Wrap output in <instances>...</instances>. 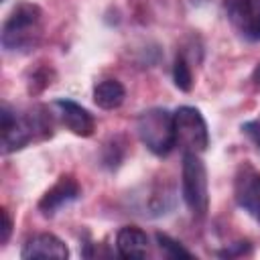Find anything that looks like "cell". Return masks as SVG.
I'll use <instances>...</instances> for the list:
<instances>
[{"label": "cell", "mask_w": 260, "mask_h": 260, "mask_svg": "<svg viewBox=\"0 0 260 260\" xmlns=\"http://www.w3.org/2000/svg\"><path fill=\"white\" fill-rule=\"evenodd\" d=\"M0 217H2V225H0V244H6L10 240V234H12V219H10V213L6 207L0 209Z\"/></svg>", "instance_id": "17"}, {"label": "cell", "mask_w": 260, "mask_h": 260, "mask_svg": "<svg viewBox=\"0 0 260 260\" xmlns=\"http://www.w3.org/2000/svg\"><path fill=\"white\" fill-rule=\"evenodd\" d=\"M126 89L118 79H104L93 87V102L102 110H116L124 104Z\"/></svg>", "instance_id": "12"}, {"label": "cell", "mask_w": 260, "mask_h": 260, "mask_svg": "<svg viewBox=\"0 0 260 260\" xmlns=\"http://www.w3.org/2000/svg\"><path fill=\"white\" fill-rule=\"evenodd\" d=\"M181 195L195 217H203L209 209L207 169L197 152H183L181 167Z\"/></svg>", "instance_id": "4"}, {"label": "cell", "mask_w": 260, "mask_h": 260, "mask_svg": "<svg viewBox=\"0 0 260 260\" xmlns=\"http://www.w3.org/2000/svg\"><path fill=\"white\" fill-rule=\"evenodd\" d=\"M136 132L140 142L156 156H167L177 146L175 116L167 108L144 110L136 120Z\"/></svg>", "instance_id": "3"}, {"label": "cell", "mask_w": 260, "mask_h": 260, "mask_svg": "<svg viewBox=\"0 0 260 260\" xmlns=\"http://www.w3.org/2000/svg\"><path fill=\"white\" fill-rule=\"evenodd\" d=\"M252 81H254L256 85H260V61H258V65H256L254 71H252Z\"/></svg>", "instance_id": "19"}, {"label": "cell", "mask_w": 260, "mask_h": 260, "mask_svg": "<svg viewBox=\"0 0 260 260\" xmlns=\"http://www.w3.org/2000/svg\"><path fill=\"white\" fill-rule=\"evenodd\" d=\"M252 252V248H250V244L248 242H236V244H232L230 248H225V250H219L217 254L219 256H242V254H250Z\"/></svg>", "instance_id": "18"}, {"label": "cell", "mask_w": 260, "mask_h": 260, "mask_svg": "<svg viewBox=\"0 0 260 260\" xmlns=\"http://www.w3.org/2000/svg\"><path fill=\"white\" fill-rule=\"evenodd\" d=\"M242 132L250 138V142L260 152V120H248V122H244L242 124Z\"/></svg>", "instance_id": "15"}, {"label": "cell", "mask_w": 260, "mask_h": 260, "mask_svg": "<svg viewBox=\"0 0 260 260\" xmlns=\"http://www.w3.org/2000/svg\"><path fill=\"white\" fill-rule=\"evenodd\" d=\"M156 244H158V248L165 252V256H169V258H193V252H189L181 242H177V240H173L171 236H167V234H156Z\"/></svg>", "instance_id": "14"}, {"label": "cell", "mask_w": 260, "mask_h": 260, "mask_svg": "<svg viewBox=\"0 0 260 260\" xmlns=\"http://www.w3.org/2000/svg\"><path fill=\"white\" fill-rule=\"evenodd\" d=\"M173 81H175L177 89H181V91H191V87H193V73H191V67L183 55H177V59H175Z\"/></svg>", "instance_id": "13"}, {"label": "cell", "mask_w": 260, "mask_h": 260, "mask_svg": "<svg viewBox=\"0 0 260 260\" xmlns=\"http://www.w3.org/2000/svg\"><path fill=\"white\" fill-rule=\"evenodd\" d=\"M106 152L108 154H104V165L108 167V169H116L118 165H120V160H122V148L116 144V140H114V144H108L106 146Z\"/></svg>", "instance_id": "16"}, {"label": "cell", "mask_w": 260, "mask_h": 260, "mask_svg": "<svg viewBox=\"0 0 260 260\" xmlns=\"http://www.w3.org/2000/svg\"><path fill=\"white\" fill-rule=\"evenodd\" d=\"M223 12L244 41H260V0H223Z\"/></svg>", "instance_id": "6"}, {"label": "cell", "mask_w": 260, "mask_h": 260, "mask_svg": "<svg viewBox=\"0 0 260 260\" xmlns=\"http://www.w3.org/2000/svg\"><path fill=\"white\" fill-rule=\"evenodd\" d=\"M0 120L4 154L16 152L35 140H45L53 134V122L45 108H32L26 114H20L4 104L0 110Z\"/></svg>", "instance_id": "1"}, {"label": "cell", "mask_w": 260, "mask_h": 260, "mask_svg": "<svg viewBox=\"0 0 260 260\" xmlns=\"http://www.w3.org/2000/svg\"><path fill=\"white\" fill-rule=\"evenodd\" d=\"M173 116L177 144L183 152H203L209 146V130L203 114L193 106H181Z\"/></svg>", "instance_id": "5"}, {"label": "cell", "mask_w": 260, "mask_h": 260, "mask_svg": "<svg viewBox=\"0 0 260 260\" xmlns=\"http://www.w3.org/2000/svg\"><path fill=\"white\" fill-rule=\"evenodd\" d=\"M81 197V187L71 175L59 177V181L45 191V195L39 201V211L43 215H55L59 209L67 207L69 203L77 201Z\"/></svg>", "instance_id": "9"}, {"label": "cell", "mask_w": 260, "mask_h": 260, "mask_svg": "<svg viewBox=\"0 0 260 260\" xmlns=\"http://www.w3.org/2000/svg\"><path fill=\"white\" fill-rule=\"evenodd\" d=\"M53 108H55V114L59 116L61 124L77 134V136H91L93 130H95V120L93 116L89 114V110H85L81 104L73 102V100H67V98H59L53 102Z\"/></svg>", "instance_id": "8"}, {"label": "cell", "mask_w": 260, "mask_h": 260, "mask_svg": "<svg viewBox=\"0 0 260 260\" xmlns=\"http://www.w3.org/2000/svg\"><path fill=\"white\" fill-rule=\"evenodd\" d=\"M234 199L254 221L260 223V171L250 162H242L236 171Z\"/></svg>", "instance_id": "7"}, {"label": "cell", "mask_w": 260, "mask_h": 260, "mask_svg": "<svg viewBox=\"0 0 260 260\" xmlns=\"http://www.w3.org/2000/svg\"><path fill=\"white\" fill-rule=\"evenodd\" d=\"M20 256L24 260H32V258L65 260V258H69V248L65 246V242L61 238L45 232V234H37L32 238H28L20 250Z\"/></svg>", "instance_id": "10"}, {"label": "cell", "mask_w": 260, "mask_h": 260, "mask_svg": "<svg viewBox=\"0 0 260 260\" xmlns=\"http://www.w3.org/2000/svg\"><path fill=\"white\" fill-rule=\"evenodd\" d=\"M116 250L122 258H144L148 254V236L136 225H124L116 234Z\"/></svg>", "instance_id": "11"}, {"label": "cell", "mask_w": 260, "mask_h": 260, "mask_svg": "<svg viewBox=\"0 0 260 260\" xmlns=\"http://www.w3.org/2000/svg\"><path fill=\"white\" fill-rule=\"evenodd\" d=\"M43 39V10L39 4L22 2L4 20L0 43L6 53H30Z\"/></svg>", "instance_id": "2"}]
</instances>
